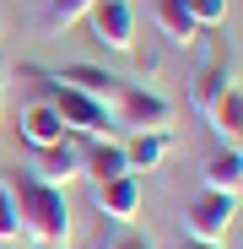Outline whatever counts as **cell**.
Returning a JSON list of instances; mask_svg holds the SVG:
<instances>
[{
    "label": "cell",
    "mask_w": 243,
    "mask_h": 249,
    "mask_svg": "<svg viewBox=\"0 0 243 249\" xmlns=\"http://www.w3.org/2000/svg\"><path fill=\"white\" fill-rule=\"evenodd\" d=\"M11 200H16V222L32 244L44 249H65L70 244V206H65V190L54 184H38L32 174H16L11 184Z\"/></svg>",
    "instance_id": "obj_1"
},
{
    "label": "cell",
    "mask_w": 243,
    "mask_h": 249,
    "mask_svg": "<svg viewBox=\"0 0 243 249\" xmlns=\"http://www.w3.org/2000/svg\"><path fill=\"white\" fill-rule=\"evenodd\" d=\"M44 103L60 114V124H65V130H76V136H92V141H103V136L113 130V114H108V103H97V98H87V92L65 87V81H54V76H49V98H44Z\"/></svg>",
    "instance_id": "obj_2"
},
{
    "label": "cell",
    "mask_w": 243,
    "mask_h": 249,
    "mask_svg": "<svg viewBox=\"0 0 243 249\" xmlns=\"http://www.w3.org/2000/svg\"><path fill=\"white\" fill-rule=\"evenodd\" d=\"M232 222H238V200L232 195H216V190H206L200 200H189V212H184V233L194 244H222L232 233Z\"/></svg>",
    "instance_id": "obj_3"
},
{
    "label": "cell",
    "mask_w": 243,
    "mask_h": 249,
    "mask_svg": "<svg viewBox=\"0 0 243 249\" xmlns=\"http://www.w3.org/2000/svg\"><path fill=\"white\" fill-rule=\"evenodd\" d=\"M87 27L103 49L113 54H135V11L130 0H92L87 6Z\"/></svg>",
    "instance_id": "obj_4"
},
{
    "label": "cell",
    "mask_w": 243,
    "mask_h": 249,
    "mask_svg": "<svg viewBox=\"0 0 243 249\" xmlns=\"http://www.w3.org/2000/svg\"><path fill=\"white\" fill-rule=\"evenodd\" d=\"M119 124L130 130H168L173 124V103L162 92H146V87H119Z\"/></svg>",
    "instance_id": "obj_5"
},
{
    "label": "cell",
    "mask_w": 243,
    "mask_h": 249,
    "mask_svg": "<svg viewBox=\"0 0 243 249\" xmlns=\"http://www.w3.org/2000/svg\"><path fill=\"white\" fill-rule=\"evenodd\" d=\"M38 184H54V190H65L76 174H81V146L76 141H54V146H38V157H32V168H27Z\"/></svg>",
    "instance_id": "obj_6"
},
{
    "label": "cell",
    "mask_w": 243,
    "mask_h": 249,
    "mask_svg": "<svg viewBox=\"0 0 243 249\" xmlns=\"http://www.w3.org/2000/svg\"><path fill=\"white\" fill-rule=\"evenodd\" d=\"M97 206H103V217L119 222V228H130L141 217V174H119L108 184H97Z\"/></svg>",
    "instance_id": "obj_7"
},
{
    "label": "cell",
    "mask_w": 243,
    "mask_h": 249,
    "mask_svg": "<svg viewBox=\"0 0 243 249\" xmlns=\"http://www.w3.org/2000/svg\"><path fill=\"white\" fill-rule=\"evenodd\" d=\"M54 81H65V87H76V92H87V98H97V103H113L119 98V81L113 71H103V65H65V71H54Z\"/></svg>",
    "instance_id": "obj_8"
},
{
    "label": "cell",
    "mask_w": 243,
    "mask_h": 249,
    "mask_svg": "<svg viewBox=\"0 0 243 249\" xmlns=\"http://www.w3.org/2000/svg\"><path fill=\"white\" fill-rule=\"evenodd\" d=\"M168 152H173V136H168V130H135V136L125 141V162H130V174H151V168H162V162H168Z\"/></svg>",
    "instance_id": "obj_9"
},
{
    "label": "cell",
    "mask_w": 243,
    "mask_h": 249,
    "mask_svg": "<svg viewBox=\"0 0 243 249\" xmlns=\"http://www.w3.org/2000/svg\"><path fill=\"white\" fill-rule=\"evenodd\" d=\"M81 174H87L92 184H108V179H119V174H130V162H125V141H92L87 152H81Z\"/></svg>",
    "instance_id": "obj_10"
},
{
    "label": "cell",
    "mask_w": 243,
    "mask_h": 249,
    "mask_svg": "<svg viewBox=\"0 0 243 249\" xmlns=\"http://www.w3.org/2000/svg\"><path fill=\"white\" fill-rule=\"evenodd\" d=\"M206 119H211V130H216L227 146H238V136H243V92H238V81L222 87V92L206 103Z\"/></svg>",
    "instance_id": "obj_11"
},
{
    "label": "cell",
    "mask_w": 243,
    "mask_h": 249,
    "mask_svg": "<svg viewBox=\"0 0 243 249\" xmlns=\"http://www.w3.org/2000/svg\"><path fill=\"white\" fill-rule=\"evenodd\" d=\"M157 27H162V38H168V44H178V49L200 44V22L189 17L184 0H157Z\"/></svg>",
    "instance_id": "obj_12"
},
{
    "label": "cell",
    "mask_w": 243,
    "mask_h": 249,
    "mask_svg": "<svg viewBox=\"0 0 243 249\" xmlns=\"http://www.w3.org/2000/svg\"><path fill=\"white\" fill-rule=\"evenodd\" d=\"M206 190L238 200V190H243V157H238V146H227V152H216V157L206 162Z\"/></svg>",
    "instance_id": "obj_13"
},
{
    "label": "cell",
    "mask_w": 243,
    "mask_h": 249,
    "mask_svg": "<svg viewBox=\"0 0 243 249\" xmlns=\"http://www.w3.org/2000/svg\"><path fill=\"white\" fill-rule=\"evenodd\" d=\"M22 136L32 146H54V141H65V124H60V114L49 103H27L22 108Z\"/></svg>",
    "instance_id": "obj_14"
},
{
    "label": "cell",
    "mask_w": 243,
    "mask_h": 249,
    "mask_svg": "<svg viewBox=\"0 0 243 249\" xmlns=\"http://www.w3.org/2000/svg\"><path fill=\"white\" fill-rule=\"evenodd\" d=\"M87 6H92V0H49L44 27H49V33H65V27H76L81 17H87Z\"/></svg>",
    "instance_id": "obj_15"
},
{
    "label": "cell",
    "mask_w": 243,
    "mask_h": 249,
    "mask_svg": "<svg viewBox=\"0 0 243 249\" xmlns=\"http://www.w3.org/2000/svg\"><path fill=\"white\" fill-rule=\"evenodd\" d=\"M222 87H232V81H227V71H222V65H206V71L194 76V103L206 108V103H211V98H216Z\"/></svg>",
    "instance_id": "obj_16"
},
{
    "label": "cell",
    "mask_w": 243,
    "mask_h": 249,
    "mask_svg": "<svg viewBox=\"0 0 243 249\" xmlns=\"http://www.w3.org/2000/svg\"><path fill=\"white\" fill-rule=\"evenodd\" d=\"M184 6H189V17L200 27H222L227 22V0H184Z\"/></svg>",
    "instance_id": "obj_17"
},
{
    "label": "cell",
    "mask_w": 243,
    "mask_h": 249,
    "mask_svg": "<svg viewBox=\"0 0 243 249\" xmlns=\"http://www.w3.org/2000/svg\"><path fill=\"white\" fill-rule=\"evenodd\" d=\"M11 238H22V222H16V200H11V190L0 184V244H11Z\"/></svg>",
    "instance_id": "obj_18"
},
{
    "label": "cell",
    "mask_w": 243,
    "mask_h": 249,
    "mask_svg": "<svg viewBox=\"0 0 243 249\" xmlns=\"http://www.w3.org/2000/svg\"><path fill=\"white\" fill-rule=\"evenodd\" d=\"M108 249H151V244H146V238H141V233H125V238H113V244H108Z\"/></svg>",
    "instance_id": "obj_19"
},
{
    "label": "cell",
    "mask_w": 243,
    "mask_h": 249,
    "mask_svg": "<svg viewBox=\"0 0 243 249\" xmlns=\"http://www.w3.org/2000/svg\"><path fill=\"white\" fill-rule=\"evenodd\" d=\"M189 249H222V244H194V238H189Z\"/></svg>",
    "instance_id": "obj_20"
}]
</instances>
